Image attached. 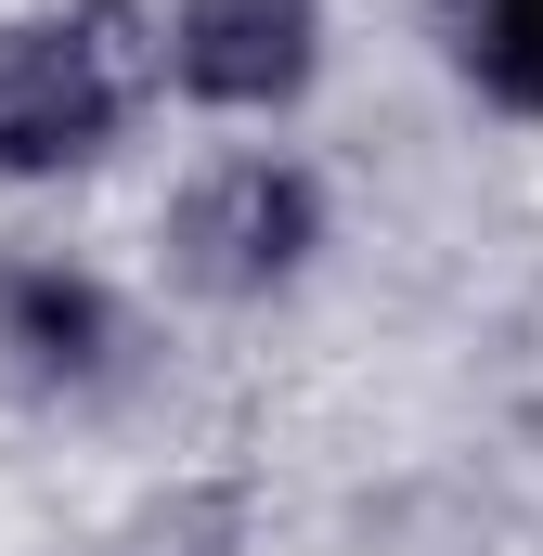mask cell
<instances>
[{
    "label": "cell",
    "instance_id": "277c9868",
    "mask_svg": "<svg viewBox=\"0 0 543 556\" xmlns=\"http://www.w3.org/2000/svg\"><path fill=\"white\" fill-rule=\"evenodd\" d=\"M104 337H117L104 285H78V273H0V350H26L39 376H91Z\"/></svg>",
    "mask_w": 543,
    "mask_h": 556
},
{
    "label": "cell",
    "instance_id": "5b68a950",
    "mask_svg": "<svg viewBox=\"0 0 543 556\" xmlns=\"http://www.w3.org/2000/svg\"><path fill=\"white\" fill-rule=\"evenodd\" d=\"M466 65L505 117H543V0H466Z\"/></svg>",
    "mask_w": 543,
    "mask_h": 556
},
{
    "label": "cell",
    "instance_id": "6da1fadb",
    "mask_svg": "<svg viewBox=\"0 0 543 556\" xmlns=\"http://www.w3.org/2000/svg\"><path fill=\"white\" fill-rule=\"evenodd\" d=\"M142 65H155V39H142L130 0L0 26V181H52V168L104 155L117 117L142 104Z\"/></svg>",
    "mask_w": 543,
    "mask_h": 556
},
{
    "label": "cell",
    "instance_id": "8992f818",
    "mask_svg": "<svg viewBox=\"0 0 543 556\" xmlns=\"http://www.w3.org/2000/svg\"><path fill=\"white\" fill-rule=\"evenodd\" d=\"M181 544H233V505H181ZM130 556H155V531H130Z\"/></svg>",
    "mask_w": 543,
    "mask_h": 556
},
{
    "label": "cell",
    "instance_id": "7a4b0ae2",
    "mask_svg": "<svg viewBox=\"0 0 543 556\" xmlns=\"http://www.w3.org/2000/svg\"><path fill=\"white\" fill-rule=\"evenodd\" d=\"M311 247H324V194H311V168H272V155L207 168L168 207V260L207 285V298H272Z\"/></svg>",
    "mask_w": 543,
    "mask_h": 556
},
{
    "label": "cell",
    "instance_id": "3957f363",
    "mask_svg": "<svg viewBox=\"0 0 543 556\" xmlns=\"http://www.w3.org/2000/svg\"><path fill=\"white\" fill-rule=\"evenodd\" d=\"M324 52V13L311 0H181L168 26V78L194 104H285Z\"/></svg>",
    "mask_w": 543,
    "mask_h": 556
}]
</instances>
